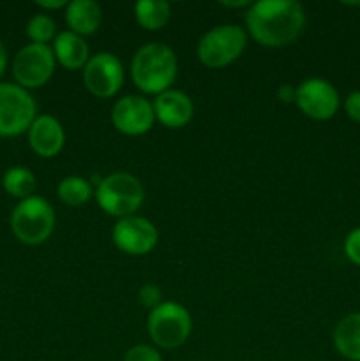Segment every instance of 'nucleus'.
Segmentation results:
<instances>
[{
    "mask_svg": "<svg viewBox=\"0 0 360 361\" xmlns=\"http://www.w3.org/2000/svg\"><path fill=\"white\" fill-rule=\"evenodd\" d=\"M55 210L41 196L21 200L11 214V231L23 245H41L55 229Z\"/></svg>",
    "mask_w": 360,
    "mask_h": 361,
    "instance_id": "20e7f679",
    "label": "nucleus"
},
{
    "mask_svg": "<svg viewBox=\"0 0 360 361\" xmlns=\"http://www.w3.org/2000/svg\"><path fill=\"white\" fill-rule=\"evenodd\" d=\"M59 200L67 207H81L94 197V187L83 176H66L56 187Z\"/></svg>",
    "mask_w": 360,
    "mask_h": 361,
    "instance_id": "aec40b11",
    "label": "nucleus"
},
{
    "mask_svg": "<svg viewBox=\"0 0 360 361\" xmlns=\"http://www.w3.org/2000/svg\"><path fill=\"white\" fill-rule=\"evenodd\" d=\"M112 123L124 136H143L154 127V106L143 95H126L113 104Z\"/></svg>",
    "mask_w": 360,
    "mask_h": 361,
    "instance_id": "f8f14e48",
    "label": "nucleus"
},
{
    "mask_svg": "<svg viewBox=\"0 0 360 361\" xmlns=\"http://www.w3.org/2000/svg\"><path fill=\"white\" fill-rule=\"evenodd\" d=\"M138 302H140L141 307H145V309L154 310L155 307H159L162 303L161 289L155 284H152V282H147V284L141 286L140 291H138Z\"/></svg>",
    "mask_w": 360,
    "mask_h": 361,
    "instance_id": "5701e85b",
    "label": "nucleus"
},
{
    "mask_svg": "<svg viewBox=\"0 0 360 361\" xmlns=\"http://www.w3.org/2000/svg\"><path fill=\"white\" fill-rule=\"evenodd\" d=\"M83 85L97 99L115 97L126 80V71L116 55L109 51H99L90 56L83 67Z\"/></svg>",
    "mask_w": 360,
    "mask_h": 361,
    "instance_id": "1a4fd4ad",
    "label": "nucleus"
},
{
    "mask_svg": "<svg viewBox=\"0 0 360 361\" xmlns=\"http://www.w3.org/2000/svg\"><path fill=\"white\" fill-rule=\"evenodd\" d=\"M152 106H154L155 120L168 129H182L194 116L193 99L186 92L176 88H169L159 94Z\"/></svg>",
    "mask_w": 360,
    "mask_h": 361,
    "instance_id": "ddd939ff",
    "label": "nucleus"
},
{
    "mask_svg": "<svg viewBox=\"0 0 360 361\" xmlns=\"http://www.w3.org/2000/svg\"><path fill=\"white\" fill-rule=\"evenodd\" d=\"M306 27V11L296 0H260L246 11V32L265 48H284Z\"/></svg>",
    "mask_w": 360,
    "mask_h": 361,
    "instance_id": "f257e3e1",
    "label": "nucleus"
},
{
    "mask_svg": "<svg viewBox=\"0 0 360 361\" xmlns=\"http://www.w3.org/2000/svg\"><path fill=\"white\" fill-rule=\"evenodd\" d=\"M246 28L239 25H217L201 35L196 46V56L208 69H222L240 59L247 46Z\"/></svg>",
    "mask_w": 360,
    "mask_h": 361,
    "instance_id": "39448f33",
    "label": "nucleus"
},
{
    "mask_svg": "<svg viewBox=\"0 0 360 361\" xmlns=\"http://www.w3.org/2000/svg\"><path fill=\"white\" fill-rule=\"evenodd\" d=\"M221 6L233 7V9H239V7H247V9H249L251 2H249V0H240V2H228V0H222Z\"/></svg>",
    "mask_w": 360,
    "mask_h": 361,
    "instance_id": "cd10ccee",
    "label": "nucleus"
},
{
    "mask_svg": "<svg viewBox=\"0 0 360 361\" xmlns=\"http://www.w3.org/2000/svg\"><path fill=\"white\" fill-rule=\"evenodd\" d=\"M342 249H344V256L348 257L349 263L360 267V226L346 235Z\"/></svg>",
    "mask_w": 360,
    "mask_h": 361,
    "instance_id": "b1692460",
    "label": "nucleus"
},
{
    "mask_svg": "<svg viewBox=\"0 0 360 361\" xmlns=\"http://www.w3.org/2000/svg\"><path fill=\"white\" fill-rule=\"evenodd\" d=\"M67 0H37L35 6L39 9H44V11H59V9H66L67 7Z\"/></svg>",
    "mask_w": 360,
    "mask_h": 361,
    "instance_id": "a878e982",
    "label": "nucleus"
},
{
    "mask_svg": "<svg viewBox=\"0 0 360 361\" xmlns=\"http://www.w3.org/2000/svg\"><path fill=\"white\" fill-rule=\"evenodd\" d=\"M56 60L53 48L49 44L23 46L13 60V76L16 85L25 90L41 88L48 83L55 74Z\"/></svg>",
    "mask_w": 360,
    "mask_h": 361,
    "instance_id": "6e6552de",
    "label": "nucleus"
},
{
    "mask_svg": "<svg viewBox=\"0 0 360 361\" xmlns=\"http://www.w3.org/2000/svg\"><path fill=\"white\" fill-rule=\"evenodd\" d=\"M295 104L307 118L325 122L339 111L341 97L330 81L323 78H309L296 87Z\"/></svg>",
    "mask_w": 360,
    "mask_h": 361,
    "instance_id": "9d476101",
    "label": "nucleus"
},
{
    "mask_svg": "<svg viewBox=\"0 0 360 361\" xmlns=\"http://www.w3.org/2000/svg\"><path fill=\"white\" fill-rule=\"evenodd\" d=\"M2 187L9 196L18 197L21 201L34 196V190L37 187V178L25 166H13V168H9L4 173Z\"/></svg>",
    "mask_w": 360,
    "mask_h": 361,
    "instance_id": "6ab92c4d",
    "label": "nucleus"
},
{
    "mask_svg": "<svg viewBox=\"0 0 360 361\" xmlns=\"http://www.w3.org/2000/svg\"><path fill=\"white\" fill-rule=\"evenodd\" d=\"M113 245L127 256H147L159 242V231L147 217L131 215L119 219L112 231Z\"/></svg>",
    "mask_w": 360,
    "mask_h": 361,
    "instance_id": "9b49d317",
    "label": "nucleus"
},
{
    "mask_svg": "<svg viewBox=\"0 0 360 361\" xmlns=\"http://www.w3.org/2000/svg\"><path fill=\"white\" fill-rule=\"evenodd\" d=\"M95 201L109 217L124 219L136 215L145 201V189L140 180L126 171H116L99 180Z\"/></svg>",
    "mask_w": 360,
    "mask_h": 361,
    "instance_id": "7ed1b4c3",
    "label": "nucleus"
},
{
    "mask_svg": "<svg viewBox=\"0 0 360 361\" xmlns=\"http://www.w3.org/2000/svg\"><path fill=\"white\" fill-rule=\"evenodd\" d=\"M53 55H55L56 62L67 71H83L92 56L85 37L71 30L56 34L55 41H53Z\"/></svg>",
    "mask_w": 360,
    "mask_h": 361,
    "instance_id": "2eb2a0df",
    "label": "nucleus"
},
{
    "mask_svg": "<svg viewBox=\"0 0 360 361\" xmlns=\"http://www.w3.org/2000/svg\"><path fill=\"white\" fill-rule=\"evenodd\" d=\"M27 35L34 44H49L56 37V23L49 14H35L27 23Z\"/></svg>",
    "mask_w": 360,
    "mask_h": 361,
    "instance_id": "412c9836",
    "label": "nucleus"
},
{
    "mask_svg": "<svg viewBox=\"0 0 360 361\" xmlns=\"http://www.w3.org/2000/svg\"><path fill=\"white\" fill-rule=\"evenodd\" d=\"M342 108H344V113L348 118L360 123V90H353L352 94L346 95L344 102H342Z\"/></svg>",
    "mask_w": 360,
    "mask_h": 361,
    "instance_id": "393cba45",
    "label": "nucleus"
},
{
    "mask_svg": "<svg viewBox=\"0 0 360 361\" xmlns=\"http://www.w3.org/2000/svg\"><path fill=\"white\" fill-rule=\"evenodd\" d=\"M334 348L348 361H360V312L342 317L334 330Z\"/></svg>",
    "mask_w": 360,
    "mask_h": 361,
    "instance_id": "f3484780",
    "label": "nucleus"
},
{
    "mask_svg": "<svg viewBox=\"0 0 360 361\" xmlns=\"http://www.w3.org/2000/svg\"><path fill=\"white\" fill-rule=\"evenodd\" d=\"M179 76L175 51L164 42H147L131 60V78L141 94L155 95L169 90Z\"/></svg>",
    "mask_w": 360,
    "mask_h": 361,
    "instance_id": "f03ea898",
    "label": "nucleus"
},
{
    "mask_svg": "<svg viewBox=\"0 0 360 361\" xmlns=\"http://www.w3.org/2000/svg\"><path fill=\"white\" fill-rule=\"evenodd\" d=\"M37 116V106L28 90L16 83H0V137L28 133Z\"/></svg>",
    "mask_w": 360,
    "mask_h": 361,
    "instance_id": "0eeeda50",
    "label": "nucleus"
},
{
    "mask_svg": "<svg viewBox=\"0 0 360 361\" xmlns=\"http://www.w3.org/2000/svg\"><path fill=\"white\" fill-rule=\"evenodd\" d=\"M147 331L157 348L176 349L184 345L193 331L189 310L176 302H162L148 312Z\"/></svg>",
    "mask_w": 360,
    "mask_h": 361,
    "instance_id": "423d86ee",
    "label": "nucleus"
},
{
    "mask_svg": "<svg viewBox=\"0 0 360 361\" xmlns=\"http://www.w3.org/2000/svg\"><path fill=\"white\" fill-rule=\"evenodd\" d=\"M64 18L71 32L87 37L95 34L101 27L102 9L97 2L92 0H73L64 9Z\"/></svg>",
    "mask_w": 360,
    "mask_h": 361,
    "instance_id": "dca6fc26",
    "label": "nucleus"
},
{
    "mask_svg": "<svg viewBox=\"0 0 360 361\" xmlns=\"http://www.w3.org/2000/svg\"><path fill=\"white\" fill-rule=\"evenodd\" d=\"M124 361H162V356L154 345L138 344L127 349V353L124 355Z\"/></svg>",
    "mask_w": 360,
    "mask_h": 361,
    "instance_id": "4be33fe9",
    "label": "nucleus"
},
{
    "mask_svg": "<svg viewBox=\"0 0 360 361\" xmlns=\"http://www.w3.org/2000/svg\"><path fill=\"white\" fill-rule=\"evenodd\" d=\"M28 145L42 159H52L64 150L66 130L53 115H39L28 129Z\"/></svg>",
    "mask_w": 360,
    "mask_h": 361,
    "instance_id": "4468645a",
    "label": "nucleus"
},
{
    "mask_svg": "<svg viewBox=\"0 0 360 361\" xmlns=\"http://www.w3.org/2000/svg\"><path fill=\"white\" fill-rule=\"evenodd\" d=\"M6 69H7V51H6V46H4V42L0 41V80H2Z\"/></svg>",
    "mask_w": 360,
    "mask_h": 361,
    "instance_id": "bb28decb",
    "label": "nucleus"
},
{
    "mask_svg": "<svg viewBox=\"0 0 360 361\" xmlns=\"http://www.w3.org/2000/svg\"><path fill=\"white\" fill-rule=\"evenodd\" d=\"M134 18L141 28L157 32L169 23L172 6L166 0H140L134 4Z\"/></svg>",
    "mask_w": 360,
    "mask_h": 361,
    "instance_id": "a211bd4d",
    "label": "nucleus"
}]
</instances>
